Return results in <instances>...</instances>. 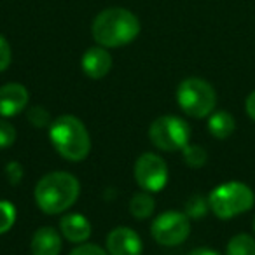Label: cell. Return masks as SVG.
Returning a JSON list of instances; mask_svg holds the SVG:
<instances>
[{
  "label": "cell",
  "mask_w": 255,
  "mask_h": 255,
  "mask_svg": "<svg viewBox=\"0 0 255 255\" xmlns=\"http://www.w3.org/2000/svg\"><path fill=\"white\" fill-rule=\"evenodd\" d=\"M81 185L67 171H51L44 175L35 187V203L47 215L63 213L77 201Z\"/></svg>",
  "instance_id": "obj_1"
},
{
  "label": "cell",
  "mask_w": 255,
  "mask_h": 255,
  "mask_svg": "<svg viewBox=\"0 0 255 255\" xmlns=\"http://www.w3.org/2000/svg\"><path fill=\"white\" fill-rule=\"evenodd\" d=\"M93 39L103 47H121L136 39L140 21L131 11L112 7L102 11L93 21Z\"/></svg>",
  "instance_id": "obj_2"
},
{
  "label": "cell",
  "mask_w": 255,
  "mask_h": 255,
  "mask_svg": "<svg viewBox=\"0 0 255 255\" xmlns=\"http://www.w3.org/2000/svg\"><path fill=\"white\" fill-rule=\"evenodd\" d=\"M49 140L56 152L72 163H79L88 157L91 150V138L75 116H60L49 126Z\"/></svg>",
  "instance_id": "obj_3"
},
{
  "label": "cell",
  "mask_w": 255,
  "mask_h": 255,
  "mask_svg": "<svg viewBox=\"0 0 255 255\" xmlns=\"http://www.w3.org/2000/svg\"><path fill=\"white\" fill-rule=\"evenodd\" d=\"M210 210L219 219L227 220L248 212L254 206V192L247 184L226 182L220 184L208 196Z\"/></svg>",
  "instance_id": "obj_4"
},
{
  "label": "cell",
  "mask_w": 255,
  "mask_h": 255,
  "mask_svg": "<svg viewBox=\"0 0 255 255\" xmlns=\"http://www.w3.org/2000/svg\"><path fill=\"white\" fill-rule=\"evenodd\" d=\"M177 102L178 107L187 116L194 119H203L210 116L215 109L217 95L212 84L198 77H189L180 82L177 89Z\"/></svg>",
  "instance_id": "obj_5"
},
{
  "label": "cell",
  "mask_w": 255,
  "mask_h": 255,
  "mask_svg": "<svg viewBox=\"0 0 255 255\" xmlns=\"http://www.w3.org/2000/svg\"><path fill=\"white\" fill-rule=\"evenodd\" d=\"M149 138L157 149L175 152L189 145L191 128L184 119L177 116H161L150 124Z\"/></svg>",
  "instance_id": "obj_6"
},
{
  "label": "cell",
  "mask_w": 255,
  "mask_h": 255,
  "mask_svg": "<svg viewBox=\"0 0 255 255\" xmlns=\"http://www.w3.org/2000/svg\"><path fill=\"white\" fill-rule=\"evenodd\" d=\"M191 233V220L185 213L175 212H164L154 219L150 226V234L159 245L164 247H177L184 243Z\"/></svg>",
  "instance_id": "obj_7"
},
{
  "label": "cell",
  "mask_w": 255,
  "mask_h": 255,
  "mask_svg": "<svg viewBox=\"0 0 255 255\" xmlns=\"http://www.w3.org/2000/svg\"><path fill=\"white\" fill-rule=\"evenodd\" d=\"M135 180L143 191L159 192L168 182V166L157 154L145 152L135 163Z\"/></svg>",
  "instance_id": "obj_8"
},
{
  "label": "cell",
  "mask_w": 255,
  "mask_h": 255,
  "mask_svg": "<svg viewBox=\"0 0 255 255\" xmlns=\"http://www.w3.org/2000/svg\"><path fill=\"white\" fill-rule=\"evenodd\" d=\"M109 255H142V240L129 227H116L107 236Z\"/></svg>",
  "instance_id": "obj_9"
},
{
  "label": "cell",
  "mask_w": 255,
  "mask_h": 255,
  "mask_svg": "<svg viewBox=\"0 0 255 255\" xmlns=\"http://www.w3.org/2000/svg\"><path fill=\"white\" fill-rule=\"evenodd\" d=\"M30 95L26 88L18 82H9L0 88V116L14 117L28 105Z\"/></svg>",
  "instance_id": "obj_10"
},
{
  "label": "cell",
  "mask_w": 255,
  "mask_h": 255,
  "mask_svg": "<svg viewBox=\"0 0 255 255\" xmlns=\"http://www.w3.org/2000/svg\"><path fill=\"white\" fill-rule=\"evenodd\" d=\"M81 65L88 77L102 79L112 68V58H110L109 51L103 49V47H91L84 53Z\"/></svg>",
  "instance_id": "obj_11"
},
{
  "label": "cell",
  "mask_w": 255,
  "mask_h": 255,
  "mask_svg": "<svg viewBox=\"0 0 255 255\" xmlns=\"http://www.w3.org/2000/svg\"><path fill=\"white\" fill-rule=\"evenodd\" d=\"M61 234L72 243H86L91 236V224L81 213H68L60 220Z\"/></svg>",
  "instance_id": "obj_12"
},
{
  "label": "cell",
  "mask_w": 255,
  "mask_h": 255,
  "mask_svg": "<svg viewBox=\"0 0 255 255\" xmlns=\"http://www.w3.org/2000/svg\"><path fill=\"white\" fill-rule=\"evenodd\" d=\"M61 236L53 227H40L32 238V255H60Z\"/></svg>",
  "instance_id": "obj_13"
},
{
  "label": "cell",
  "mask_w": 255,
  "mask_h": 255,
  "mask_svg": "<svg viewBox=\"0 0 255 255\" xmlns=\"http://www.w3.org/2000/svg\"><path fill=\"white\" fill-rule=\"evenodd\" d=\"M236 129V123H234V117L229 112H215L210 114L208 119V131L212 133V136L219 140H224L227 136H231Z\"/></svg>",
  "instance_id": "obj_14"
},
{
  "label": "cell",
  "mask_w": 255,
  "mask_h": 255,
  "mask_svg": "<svg viewBox=\"0 0 255 255\" xmlns=\"http://www.w3.org/2000/svg\"><path fill=\"white\" fill-rule=\"evenodd\" d=\"M129 212L135 219H149L154 212V199L149 192H138L131 198L129 203Z\"/></svg>",
  "instance_id": "obj_15"
},
{
  "label": "cell",
  "mask_w": 255,
  "mask_h": 255,
  "mask_svg": "<svg viewBox=\"0 0 255 255\" xmlns=\"http://www.w3.org/2000/svg\"><path fill=\"white\" fill-rule=\"evenodd\" d=\"M226 255H255V240L250 234H236L227 243Z\"/></svg>",
  "instance_id": "obj_16"
},
{
  "label": "cell",
  "mask_w": 255,
  "mask_h": 255,
  "mask_svg": "<svg viewBox=\"0 0 255 255\" xmlns=\"http://www.w3.org/2000/svg\"><path fill=\"white\" fill-rule=\"evenodd\" d=\"M182 154H184V161L187 166L191 168H201L206 164V159H208V154L203 149L201 145H185L182 149Z\"/></svg>",
  "instance_id": "obj_17"
},
{
  "label": "cell",
  "mask_w": 255,
  "mask_h": 255,
  "mask_svg": "<svg viewBox=\"0 0 255 255\" xmlns=\"http://www.w3.org/2000/svg\"><path fill=\"white\" fill-rule=\"evenodd\" d=\"M210 205H208V199H205L203 196L196 194L185 203V215L189 219H203L208 212Z\"/></svg>",
  "instance_id": "obj_18"
},
{
  "label": "cell",
  "mask_w": 255,
  "mask_h": 255,
  "mask_svg": "<svg viewBox=\"0 0 255 255\" xmlns=\"http://www.w3.org/2000/svg\"><path fill=\"white\" fill-rule=\"evenodd\" d=\"M16 222V208L12 203L2 199L0 201V234H5L12 229Z\"/></svg>",
  "instance_id": "obj_19"
},
{
  "label": "cell",
  "mask_w": 255,
  "mask_h": 255,
  "mask_svg": "<svg viewBox=\"0 0 255 255\" xmlns=\"http://www.w3.org/2000/svg\"><path fill=\"white\" fill-rule=\"evenodd\" d=\"M16 129L9 121L0 119V149H7L14 143Z\"/></svg>",
  "instance_id": "obj_20"
},
{
  "label": "cell",
  "mask_w": 255,
  "mask_h": 255,
  "mask_svg": "<svg viewBox=\"0 0 255 255\" xmlns=\"http://www.w3.org/2000/svg\"><path fill=\"white\" fill-rule=\"evenodd\" d=\"M49 112H47L44 107H32L28 110V121L33 124L35 128H44L49 123Z\"/></svg>",
  "instance_id": "obj_21"
},
{
  "label": "cell",
  "mask_w": 255,
  "mask_h": 255,
  "mask_svg": "<svg viewBox=\"0 0 255 255\" xmlns=\"http://www.w3.org/2000/svg\"><path fill=\"white\" fill-rule=\"evenodd\" d=\"M5 177H7V182L11 185H18L19 182L23 180V168L19 163L12 161L5 166Z\"/></svg>",
  "instance_id": "obj_22"
},
{
  "label": "cell",
  "mask_w": 255,
  "mask_h": 255,
  "mask_svg": "<svg viewBox=\"0 0 255 255\" xmlns=\"http://www.w3.org/2000/svg\"><path fill=\"white\" fill-rule=\"evenodd\" d=\"M12 60V53H11V46L9 42L0 35V72H4L9 68Z\"/></svg>",
  "instance_id": "obj_23"
},
{
  "label": "cell",
  "mask_w": 255,
  "mask_h": 255,
  "mask_svg": "<svg viewBox=\"0 0 255 255\" xmlns=\"http://www.w3.org/2000/svg\"><path fill=\"white\" fill-rule=\"evenodd\" d=\"M70 255H109L103 248H100L98 245L91 243H81L77 248L70 252Z\"/></svg>",
  "instance_id": "obj_24"
},
{
  "label": "cell",
  "mask_w": 255,
  "mask_h": 255,
  "mask_svg": "<svg viewBox=\"0 0 255 255\" xmlns=\"http://www.w3.org/2000/svg\"><path fill=\"white\" fill-rule=\"evenodd\" d=\"M245 107H247V114L250 116V119H252V121H255V91L248 95L247 105H245Z\"/></svg>",
  "instance_id": "obj_25"
},
{
  "label": "cell",
  "mask_w": 255,
  "mask_h": 255,
  "mask_svg": "<svg viewBox=\"0 0 255 255\" xmlns=\"http://www.w3.org/2000/svg\"><path fill=\"white\" fill-rule=\"evenodd\" d=\"M187 255H220L215 250H210V248H196V250L189 252Z\"/></svg>",
  "instance_id": "obj_26"
},
{
  "label": "cell",
  "mask_w": 255,
  "mask_h": 255,
  "mask_svg": "<svg viewBox=\"0 0 255 255\" xmlns=\"http://www.w3.org/2000/svg\"><path fill=\"white\" fill-rule=\"evenodd\" d=\"M254 233H255V217H254Z\"/></svg>",
  "instance_id": "obj_27"
}]
</instances>
